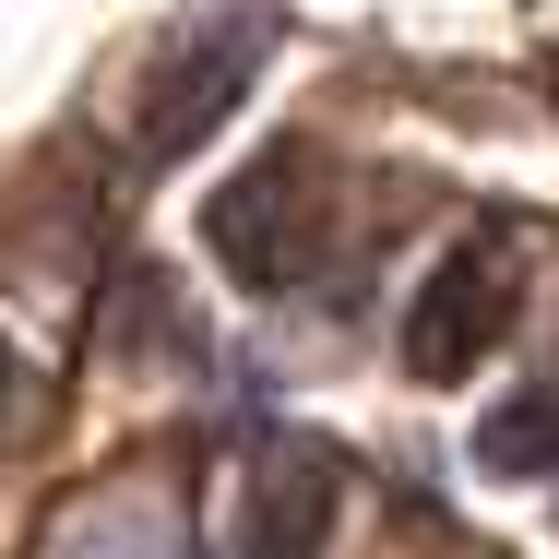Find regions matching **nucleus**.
I'll use <instances>...</instances> for the list:
<instances>
[{
	"label": "nucleus",
	"instance_id": "nucleus-1",
	"mask_svg": "<svg viewBox=\"0 0 559 559\" xmlns=\"http://www.w3.org/2000/svg\"><path fill=\"white\" fill-rule=\"evenodd\" d=\"M84 250L72 238H24L0 262V441H24L48 417V393L72 381V345H84Z\"/></svg>",
	"mask_w": 559,
	"mask_h": 559
},
{
	"label": "nucleus",
	"instance_id": "nucleus-2",
	"mask_svg": "<svg viewBox=\"0 0 559 559\" xmlns=\"http://www.w3.org/2000/svg\"><path fill=\"white\" fill-rule=\"evenodd\" d=\"M512 334V250H452L429 274V298L405 310V369L417 381H476V357Z\"/></svg>",
	"mask_w": 559,
	"mask_h": 559
},
{
	"label": "nucleus",
	"instance_id": "nucleus-3",
	"mask_svg": "<svg viewBox=\"0 0 559 559\" xmlns=\"http://www.w3.org/2000/svg\"><path fill=\"white\" fill-rule=\"evenodd\" d=\"M203 238H215L226 274H250V286L310 274V238H322V215H310V155H274V167L226 179L215 215H203Z\"/></svg>",
	"mask_w": 559,
	"mask_h": 559
},
{
	"label": "nucleus",
	"instance_id": "nucleus-4",
	"mask_svg": "<svg viewBox=\"0 0 559 559\" xmlns=\"http://www.w3.org/2000/svg\"><path fill=\"white\" fill-rule=\"evenodd\" d=\"M322 524H334L322 452H262L226 500V559H322Z\"/></svg>",
	"mask_w": 559,
	"mask_h": 559
},
{
	"label": "nucleus",
	"instance_id": "nucleus-5",
	"mask_svg": "<svg viewBox=\"0 0 559 559\" xmlns=\"http://www.w3.org/2000/svg\"><path fill=\"white\" fill-rule=\"evenodd\" d=\"M250 60H262V24H226L215 48H203V60L167 84V96H155V119H143V155H179V143H191V131H203L226 96H238V72H250Z\"/></svg>",
	"mask_w": 559,
	"mask_h": 559
},
{
	"label": "nucleus",
	"instance_id": "nucleus-6",
	"mask_svg": "<svg viewBox=\"0 0 559 559\" xmlns=\"http://www.w3.org/2000/svg\"><path fill=\"white\" fill-rule=\"evenodd\" d=\"M476 464H500V476H548V464H559V381L512 393L500 417H476Z\"/></svg>",
	"mask_w": 559,
	"mask_h": 559
}]
</instances>
